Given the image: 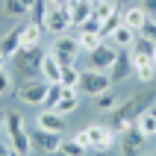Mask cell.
I'll list each match as a JSON object with an SVG mask.
<instances>
[{"instance_id":"38","label":"cell","mask_w":156,"mask_h":156,"mask_svg":"<svg viewBox=\"0 0 156 156\" xmlns=\"http://www.w3.org/2000/svg\"><path fill=\"white\" fill-rule=\"evenodd\" d=\"M0 156H12V144H3L0 141Z\"/></svg>"},{"instance_id":"28","label":"cell","mask_w":156,"mask_h":156,"mask_svg":"<svg viewBox=\"0 0 156 156\" xmlns=\"http://www.w3.org/2000/svg\"><path fill=\"white\" fill-rule=\"evenodd\" d=\"M80 74H83V71H80L74 62H68V65H62V80H59V83L65 88H77L80 86Z\"/></svg>"},{"instance_id":"25","label":"cell","mask_w":156,"mask_h":156,"mask_svg":"<svg viewBox=\"0 0 156 156\" xmlns=\"http://www.w3.org/2000/svg\"><path fill=\"white\" fill-rule=\"evenodd\" d=\"M115 12H121V3H115V0H91V15L94 18H109Z\"/></svg>"},{"instance_id":"33","label":"cell","mask_w":156,"mask_h":156,"mask_svg":"<svg viewBox=\"0 0 156 156\" xmlns=\"http://www.w3.org/2000/svg\"><path fill=\"white\" fill-rule=\"evenodd\" d=\"M141 35H147L150 41H156V18H147L144 27H141Z\"/></svg>"},{"instance_id":"19","label":"cell","mask_w":156,"mask_h":156,"mask_svg":"<svg viewBox=\"0 0 156 156\" xmlns=\"http://www.w3.org/2000/svg\"><path fill=\"white\" fill-rule=\"evenodd\" d=\"M124 18V24L130 27V30H136V33H141V27H144V21H147V12H144V6H130V9H124L121 12Z\"/></svg>"},{"instance_id":"31","label":"cell","mask_w":156,"mask_h":156,"mask_svg":"<svg viewBox=\"0 0 156 156\" xmlns=\"http://www.w3.org/2000/svg\"><path fill=\"white\" fill-rule=\"evenodd\" d=\"M47 0H35L33 3V9H30V21H35V24H44L47 21Z\"/></svg>"},{"instance_id":"29","label":"cell","mask_w":156,"mask_h":156,"mask_svg":"<svg viewBox=\"0 0 156 156\" xmlns=\"http://www.w3.org/2000/svg\"><path fill=\"white\" fill-rule=\"evenodd\" d=\"M124 24V18H121V12H115V15H109V18H103V21H100V35H103V38H109V35L115 33V30H118V27Z\"/></svg>"},{"instance_id":"9","label":"cell","mask_w":156,"mask_h":156,"mask_svg":"<svg viewBox=\"0 0 156 156\" xmlns=\"http://www.w3.org/2000/svg\"><path fill=\"white\" fill-rule=\"evenodd\" d=\"M50 50L56 53V59H59L62 65H68V62H74L80 56V41L71 38V35H56V41H53Z\"/></svg>"},{"instance_id":"43","label":"cell","mask_w":156,"mask_h":156,"mask_svg":"<svg viewBox=\"0 0 156 156\" xmlns=\"http://www.w3.org/2000/svg\"><path fill=\"white\" fill-rule=\"evenodd\" d=\"M153 62H156V56H153Z\"/></svg>"},{"instance_id":"13","label":"cell","mask_w":156,"mask_h":156,"mask_svg":"<svg viewBox=\"0 0 156 156\" xmlns=\"http://www.w3.org/2000/svg\"><path fill=\"white\" fill-rule=\"evenodd\" d=\"M30 139H33V147L35 150H41V153H56L62 136H59V133H47V130H38V127H35V133L30 136Z\"/></svg>"},{"instance_id":"1","label":"cell","mask_w":156,"mask_h":156,"mask_svg":"<svg viewBox=\"0 0 156 156\" xmlns=\"http://www.w3.org/2000/svg\"><path fill=\"white\" fill-rule=\"evenodd\" d=\"M153 100H156V88H144V91H136L127 100H121V106L112 112V130L121 136L127 127H133V124L139 121L141 112H147L150 106H153Z\"/></svg>"},{"instance_id":"35","label":"cell","mask_w":156,"mask_h":156,"mask_svg":"<svg viewBox=\"0 0 156 156\" xmlns=\"http://www.w3.org/2000/svg\"><path fill=\"white\" fill-rule=\"evenodd\" d=\"M80 30H88V33H100V18H94V15H91L86 24L80 27Z\"/></svg>"},{"instance_id":"42","label":"cell","mask_w":156,"mask_h":156,"mask_svg":"<svg viewBox=\"0 0 156 156\" xmlns=\"http://www.w3.org/2000/svg\"><path fill=\"white\" fill-rule=\"evenodd\" d=\"M115 3H121V0H115Z\"/></svg>"},{"instance_id":"20","label":"cell","mask_w":156,"mask_h":156,"mask_svg":"<svg viewBox=\"0 0 156 156\" xmlns=\"http://www.w3.org/2000/svg\"><path fill=\"white\" fill-rule=\"evenodd\" d=\"M133 74L139 77V83H153V77H156V62L153 59H133Z\"/></svg>"},{"instance_id":"34","label":"cell","mask_w":156,"mask_h":156,"mask_svg":"<svg viewBox=\"0 0 156 156\" xmlns=\"http://www.w3.org/2000/svg\"><path fill=\"white\" fill-rule=\"evenodd\" d=\"M9 91H12V80H9V74L3 68H0V97L3 94H9Z\"/></svg>"},{"instance_id":"23","label":"cell","mask_w":156,"mask_h":156,"mask_svg":"<svg viewBox=\"0 0 156 156\" xmlns=\"http://www.w3.org/2000/svg\"><path fill=\"white\" fill-rule=\"evenodd\" d=\"M86 144L77 139V136H71V139H62L59 141V150H56V156H86Z\"/></svg>"},{"instance_id":"27","label":"cell","mask_w":156,"mask_h":156,"mask_svg":"<svg viewBox=\"0 0 156 156\" xmlns=\"http://www.w3.org/2000/svg\"><path fill=\"white\" fill-rule=\"evenodd\" d=\"M136 127H139V130L144 133L147 139H150V136H156V109H153V106H150L147 112H141V115H139Z\"/></svg>"},{"instance_id":"11","label":"cell","mask_w":156,"mask_h":156,"mask_svg":"<svg viewBox=\"0 0 156 156\" xmlns=\"http://www.w3.org/2000/svg\"><path fill=\"white\" fill-rule=\"evenodd\" d=\"M35 127L38 130H47V133H65V115H59L56 109H44L41 106V112L35 115Z\"/></svg>"},{"instance_id":"36","label":"cell","mask_w":156,"mask_h":156,"mask_svg":"<svg viewBox=\"0 0 156 156\" xmlns=\"http://www.w3.org/2000/svg\"><path fill=\"white\" fill-rule=\"evenodd\" d=\"M141 6H144V12L150 18H156V0H141Z\"/></svg>"},{"instance_id":"37","label":"cell","mask_w":156,"mask_h":156,"mask_svg":"<svg viewBox=\"0 0 156 156\" xmlns=\"http://www.w3.org/2000/svg\"><path fill=\"white\" fill-rule=\"evenodd\" d=\"M68 3L71 0H47V6H53V9H68Z\"/></svg>"},{"instance_id":"26","label":"cell","mask_w":156,"mask_h":156,"mask_svg":"<svg viewBox=\"0 0 156 156\" xmlns=\"http://www.w3.org/2000/svg\"><path fill=\"white\" fill-rule=\"evenodd\" d=\"M94 106H97V112H115V109L121 106V97L109 88V91H103V94L94 97Z\"/></svg>"},{"instance_id":"8","label":"cell","mask_w":156,"mask_h":156,"mask_svg":"<svg viewBox=\"0 0 156 156\" xmlns=\"http://www.w3.org/2000/svg\"><path fill=\"white\" fill-rule=\"evenodd\" d=\"M118 47H115L112 41H103L97 50L88 53V68H94V71H109L115 65V59H118Z\"/></svg>"},{"instance_id":"14","label":"cell","mask_w":156,"mask_h":156,"mask_svg":"<svg viewBox=\"0 0 156 156\" xmlns=\"http://www.w3.org/2000/svg\"><path fill=\"white\" fill-rule=\"evenodd\" d=\"M130 74H133V56H130V50H121L118 59H115V65L109 68V77H112V83H121Z\"/></svg>"},{"instance_id":"5","label":"cell","mask_w":156,"mask_h":156,"mask_svg":"<svg viewBox=\"0 0 156 156\" xmlns=\"http://www.w3.org/2000/svg\"><path fill=\"white\" fill-rule=\"evenodd\" d=\"M18 65V71L21 74H27V77H33V74H41V59H44V50L41 47H21V50L12 56Z\"/></svg>"},{"instance_id":"15","label":"cell","mask_w":156,"mask_h":156,"mask_svg":"<svg viewBox=\"0 0 156 156\" xmlns=\"http://www.w3.org/2000/svg\"><path fill=\"white\" fill-rule=\"evenodd\" d=\"M68 15H71V27H83L91 18V0H71Z\"/></svg>"},{"instance_id":"32","label":"cell","mask_w":156,"mask_h":156,"mask_svg":"<svg viewBox=\"0 0 156 156\" xmlns=\"http://www.w3.org/2000/svg\"><path fill=\"white\" fill-rule=\"evenodd\" d=\"M3 9H6V15H12V18H27V15H30V9H27L21 0H6Z\"/></svg>"},{"instance_id":"6","label":"cell","mask_w":156,"mask_h":156,"mask_svg":"<svg viewBox=\"0 0 156 156\" xmlns=\"http://www.w3.org/2000/svg\"><path fill=\"white\" fill-rule=\"evenodd\" d=\"M144 144H147V136L133 124V127H127V130L118 136V147H121V156H141V150H144Z\"/></svg>"},{"instance_id":"3","label":"cell","mask_w":156,"mask_h":156,"mask_svg":"<svg viewBox=\"0 0 156 156\" xmlns=\"http://www.w3.org/2000/svg\"><path fill=\"white\" fill-rule=\"evenodd\" d=\"M6 136H9V144H12V150L15 153H30L33 150V139H30V133H27V124L24 118L18 112H9L6 115Z\"/></svg>"},{"instance_id":"7","label":"cell","mask_w":156,"mask_h":156,"mask_svg":"<svg viewBox=\"0 0 156 156\" xmlns=\"http://www.w3.org/2000/svg\"><path fill=\"white\" fill-rule=\"evenodd\" d=\"M47 80H27L24 86L18 88V100L27 106H44V100H47Z\"/></svg>"},{"instance_id":"18","label":"cell","mask_w":156,"mask_h":156,"mask_svg":"<svg viewBox=\"0 0 156 156\" xmlns=\"http://www.w3.org/2000/svg\"><path fill=\"white\" fill-rule=\"evenodd\" d=\"M136 35H139L136 30H130L127 24H121L112 35H109V38H106V41H112L118 50H130V47H133V41H136Z\"/></svg>"},{"instance_id":"41","label":"cell","mask_w":156,"mask_h":156,"mask_svg":"<svg viewBox=\"0 0 156 156\" xmlns=\"http://www.w3.org/2000/svg\"><path fill=\"white\" fill-rule=\"evenodd\" d=\"M147 156H156V150H153V153H147Z\"/></svg>"},{"instance_id":"12","label":"cell","mask_w":156,"mask_h":156,"mask_svg":"<svg viewBox=\"0 0 156 156\" xmlns=\"http://www.w3.org/2000/svg\"><path fill=\"white\" fill-rule=\"evenodd\" d=\"M21 47H24V24H21V27H12V30L0 38V53H3L6 59H12Z\"/></svg>"},{"instance_id":"39","label":"cell","mask_w":156,"mask_h":156,"mask_svg":"<svg viewBox=\"0 0 156 156\" xmlns=\"http://www.w3.org/2000/svg\"><path fill=\"white\" fill-rule=\"evenodd\" d=\"M0 127H6V115H0Z\"/></svg>"},{"instance_id":"16","label":"cell","mask_w":156,"mask_h":156,"mask_svg":"<svg viewBox=\"0 0 156 156\" xmlns=\"http://www.w3.org/2000/svg\"><path fill=\"white\" fill-rule=\"evenodd\" d=\"M41 77L47 80V83H59V80H62V62L56 59L53 50H47L44 59H41Z\"/></svg>"},{"instance_id":"2","label":"cell","mask_w":156,"mask_h":156,"mask_svg":"<svg viewBox=\"0 0 156 156\" xmlns=\"http://www.w3.org/2000/svg\"><path fill=\"white\" fill-rule=\"evenodd\" d=\"M77 139L86 144L88 150H97V153H106V150L115 147V139H118V133L112 127H106V124H88L83 130L77 133Z\"/></svg>"},{"instance_id":"30","label":"cell","mask_w":156,"mask_h":156,"mask_svg":"<svg viewBox=\"0 0 156 156\" xmlns=\"http://www.w3.org/2000/svg\"><path fill=\"white\" fill-rule=\"evenodd\" d=\"M62 94H65V86H62V83H50V86H47V100H44V109H53V106L59 103Z\"/></svg>"},{"instance_id":"10","label":"cell","mask_w":156,"mask_h":156,"mask_svg":"<svg viewBox=\"0 0 156 156\" xmlns=\"http://www.w3.org/2000/svg\"><path fill=\"white\" fill-rule=\"evenodd\" d=\"M44 30L53 35H65L71 30V15H68V9H47V21H44Z\"/></svg>"},{"instance_id":"24","label":"cell","mask_w":156,"mask_h":156,"mask_svg":"<svg viewBox=\"0 0 156 156\" xmlns=\"http://www.w3.org/2000/svg\"><path fill=\"white\" fill-rule=\"evenodd\" d=\"M77 41H80V50L91 53V50H97V47H100L106 38H103L100 33H88V30H80V33H77Z\"/></svg>"},{"instance_id":"22","label":"cell","mask_w":156,"mask_h":156,"mask_svg":"<svg viewBox=\"0 0 156 156\" xmlns=\"http://www.w3.org/2000/svg\"><path fill=\"white\" fill-rule=\"evenodd\" d=\"M41 35H44V24L27 21L24 24V47H41Z\"/></svg>"},{"instance_id":"17","label":"cell","mask_w":156,"mask_h":156,"mask_svg":"<svg viewBox=\"0 0 156 156\" xmlns=\"http://www.w3.org/2000/svg\"><path fill=\"white\" fill-rule=\"evenodd\" d=\"M130 56L133 59H153L156 56V41H150L147 35H136V41H133V47H130Z\"/></svg>"},{"instance_id":"21","label":"cell","mask_w":156,"mask_h":156,"mask_svg":"<svg viewBox=\"0 0 156 156\" xmlns=\"http://www.w3.org/2000/svg\"><path fill=\"white\" fill-rule=\"evenodd\" d=\"M77 106H80V94H77V88H65V94L59 97V103L53 106L59 115H71V112H77Z\"/></svg>"},{"instance_id":"4","label":"cell","mask_w":156,"mask_h":156,"mask_svg":"<svg viewBox=\"0 0 156 156\" xmlns=\"http://www.w3.org/2000/svg\"><path fill=\"white\" fill-rule=\"evenodd\" d=\"M109 88H112V77H109V71L86 68L83 74H80V86H77V91H83V94L97 97V94H103V91H109Z\"/></svg>"},{"instance_id":"40","label":"cell","mask_w":156,"mask_h":156,"mask_svg":"<svg viewBox=\"0 0 156 156\" xmlns=\"http://www.w3.org/2000/svg\"><path fill=\"white\" fill-rule=\"evenodd\" d=\"M3 62H6V56H3V53H0V68H3Z\"/></svg>"}]
</instances>
